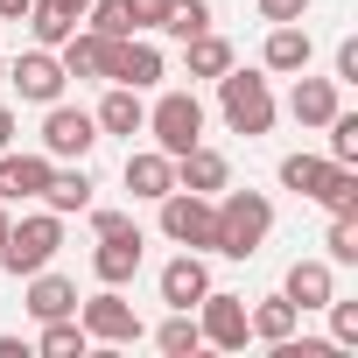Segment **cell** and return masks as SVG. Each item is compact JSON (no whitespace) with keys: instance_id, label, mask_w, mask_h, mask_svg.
I'll use <instances>...</instances> for the list:
<instances>
[{"instance_id":"cell-1","label":"cell","mask_w":358,"mask_h":358,"mask_svg":"<svg viewBox=\"0 0 358 358\" xmlns=\"http://www.w3.org/2000/svg\"><path fill=\"white\" fill-rule=\"evenodd\" d=\"M211 218H218V246L211 253H225V260H253L267 246V232H274V204L260 190H232V183L211 197Z\"/></svg>"},{"instance_id":"cell-2","label":"cell","mask_w":358,"mask_h":358,"mask_svg":"<svg viewBox=\"0 0 358 358\" xmlns=\"http://www.w3.org/2000/svg\"><path fill=\"white\" fill-rule=\"evenodd\" d=\"M218 113H225V127L232 134H246V141H260V134H274V85H267V71H225L218 78Z\"/></svg>"},{"instance_id":"cell-3","label":"cell","mask_w":358,"mask_h":358,"mask_svg":"<svg viewBox=\"0 0 358 358\" xmlns=\"http://www.w3.org/2000/svg\"><path fill=\"white\" fill-rule=\"evenodd\" d=\"M57 253H64V218L57 211H29V218L8 225V239H0V267H8V274H36Z\"/></svg>"},{"instance_id":"cell-4","label":"cell","mask_w":358,"mask_h":358,"mask_svg":"<svg viewBox=\"0 0 358 358\" xmlns=\"http://www.w3.org/2000/svg\"><path fill=\"white\" fill-rule=\"evenodd\" d=\"M141 134H155L162 155H190V148L204 141V99H197V92H162V99L148 106V127H141Z\"/></svg>"},{"instance_id":"cell-5","label":"cell","mask_w":358,"mask_h":358,"mask_svg":"<svg viewBox=\"0 0 358 358\" xmlns=\"http://www.w3.org/2000/svg\"><path fill=\"white\" fill-rule=\"evenodd\" d=\"M162 239L183 246V253H211V246H218L211 197H197V190H169V197H162Z\"/></svg>"},{"instance_id":"cell-6","label":"cell","mask_w":358,"mask_h":358,"mask_svg":"<svg viewBox=\"0 0 358 358\" xmlns=\"http://www.w3.org/2000/svg\"><path fill=\"white\" fill-rule=\"evenodd\" d=\"M99 148V120L85 113V106H43V155L50 162H85Z\"/></svg>"},{"instance_id":"cell-7","label":"cell","mask_w":358,"mask_h":358,"mask_svg":"<svg viewBox=\"0 0 358 358\" xmlns=\"http://www.w3.org/2000/svg\"><path fill=\"white\" fill-rule=\"evenodd\" d=\"M162 78H169V64H162V50H155L148 36H113V50H106V85L155 92Z\"/></svg>"},{"instance_id":"cell-8","label":"cell","mask_w":358,"mask_h":358,"mask_svg":"<svg viewBox=\"0 0 358 358\" xmlns=\"http://www.w3.org/2000/svg\"><path fill=\"white\" fill-rule=\"evenodd\" d=\"M78 323H85V337H92V344H134V337H141L134 302H127L120 288H106V281H99V295H92V302H78Z\"/></svg>"},{"instance_id":"cell-9","label":"cell","mask_w":358,"mask_h":358,"mask_svg":"<svg viewBox=\"0 0 358 358\" xmlns=\"http://www.w3.org/2000/svg\"><path fill=\"white\" fill-rule=\"evenodd\" d=\"M197 330H204L211 351H246V337H253V323H246V295L204 288V302H197Z\"/></svg>"},{"instance_id":"cell-10","label":"cell","mask_w":358,"mask_h":358,"mask_svg":"<svg viewBox=\"0 0 358 358\" xmlns=\"http://www.w3.org/2000/svg\"><path fill=\"white\" fill-rule=\"evenodd\" d=\"M8 85H15V92H22L29 106H57L71 78H64V64H57V50H43V43H36V50H22V57L8 64Z\"/></svg>"},{"instance_id":"cell-11","label":"cell","mask_w":358,"mask_h":358,"mask_svg":"<svg viewBox=\"0 0 358 358\" xmlns=\"http://www.w3.org/2000/svg\"><path fill=\"white\" fill-rule=\"evenodd\" d=\"M309 57H316V43H309L302 22H267V43H260L267 78H295V71H309Z\"/></svg>"},{"instance_id":"cell-12","label":"cell","mask_w":358,"mask_h":358,"mask_svg":"<svg viewBox=\"0 0 358 358\" xmlns=\"http://www.w3.org/2000/svg\"><path fill=\"white\" fill-rule=\"evenodd\" d=\"M155 288H162V302H169V309H197V302H204V288H211L204 253H176V260L162 267V281H155Z\"/></svg>"},{"instance_id":"cell-13","label":"cell","mask_w":358,"mask_h":358,"mask_svg":"<svg viewBox=\"0 0 358 358\" xmlns=\"http://www.w3.org/2000/svg\"><path fill=\"white\" fill-rule=\"evenodd\" d=\"M232 183V162L218 155V148H190V155H176V190H197V197H218Z\"/></svg>"},{"instance_id":"cell-14","label":"cell","mask_w":358,"mask_h":358,"mask_svg":"<svg viewBox=\"0 0 358 358\" xmlns=\"http://www.w3.org/2000/svg\"><path fill=\"white\" fill-rule=\"evenodd\" d=\"M22 309H29L36 323H57V316H78V281H64V274L36 267V274H29V295H22Z\"/></svg>"},{"instance_id":"cell-15","label":"cell","mask_w":358,"mask_h":358,"mask_svg":"<svg viewBox=\"0 0 358 358\" xmlns=\"http://www.w3.org/2000/svg\"><path fill=\"white\" fill-rule=\"evenodd\" d=\"M127 190H134V197H148V204H162V197L176 190V155H162V148L127 155Z\"/></svg>"},{"instance_id":"cell-16","label":"cell","mask_w":358,"mask_h":358,"mask_svg":"<svg viewBox=\"0 0 358 358\" xmlns=\"http://www.w3.org/2000/svg\"><path fill=\"white\" fill-rule=\"evenodd\" d=\"M106 50H113V36L71 29V36L57 43V64H64V78H106Z\"/></svg>"},{"instance_id":"cell-17","label":"cell","mask_w":358,"mask_h":358,"mask_svg":"<svg viewBox=\"0 0 358 358\" xmlns=\"http://www.w3.org/2000/svg\"><path fill=\"white\" fill-rule=\"evenodd\" d=\"M281 295L309 316V309H323L330 295H337V274H330V260H295L288 267V281H281Z\"/></svg>"},{"instance_id":"cell-18","label":"cell","mask_w":358,"mask_h":358,"mask_svg":"<svg viewBox=\"0 0 358 358\" xmlns=\"http://www.w3.org/2000/svg\"><path fill=\"white\" fill-rule=\"evenodd\" d=\"M43 211H57V218H71V211H92V176H85V162H71V169H57V162H50Z\"/></svg>"},{"instance_id":"cell-19","label":"cell","mask_w":358,"mask_h":358,"mask_svg":"<svg viewBox=\"0 0 358 358\" xmlns=\"http://www.w3.org/2000/svg\"><path fill=\"white\" fill-rule=\"evenodd\" d=\"M43 183H50V155H0V197L8 204H22V197H43Z\"/></svg>"},{"instance_id":"cell-20","label":"cell","mask_w":358,"mask_h":358,"mask_svg":"<svg viewBox=\"0 0 358 358\" xmlns=\"http://www.w3.org/2000/svg\"><path fill=\"white\" fill-rule=\"evenodd\" d=\"M288 113H295V127H323V120L337 113V78H309V71H295Z\"/></svg>"},{"instance_id":"cell-21","label":"cell","mask_w":358,"mask_h":358,"mask_svg":"<svg viewBox=\"0 0 358 358\" xmlns=\"http://www.w3.org/2000/svg\"><path fill=\"white\" fill-rule=\"evenodd\" d=\"M92 120H99V134H127V141H134V134L148 127V99H141L134 85H113V92L99 99V113H92Z\"/></svg>"},{"instance_id":"cell-22","label":"cell","mask_w":358,"mask_h":358,"mask_svg":"<svg viewBox=\"0 0 358 358\" xmlns=\"http://www.w3.org/2000/svg\"><path fill=\"white\" fill-rule=\"evenodd\" d=\"M92 274H99L106 288H127V281L141 274V232H134V239H99V246H92Z\"/></svg>"},{"instance_id":"cell-23","label":"cell","mask_w":358,"mask_h":358,"mask_svg":"<svg viewBox=\"0 0 358 358\" xmlns=\"http://www.w3.org/2000/svg\"><path fill=\"white\" fill-rule=\"evenodd\" d=\"M183 71H190V78H225V71H232V43H225L218 29L190 36V43H183Z\"/></svg>"},{"instance_id":"cell-24","label":"cell","mask_w":358,"mask_h":358,"mask_svg":"<svg viewBox=\"0 0 358 358\" xmlns=\"http://www.w3.org/2000/svg\"><path fill=\"white\" fill-rule=\"evenodd\" d=\"M246 323H253V337H260V344H281V337H295L302 309H295L288 295H267V302H253V309H246Z\"/></svg>"},{"instance_id":"cell-25","label":"cell","mask_w":358,"mask_h":358,"mask_svg":"<svg viewBox=\"0 0 358 358\" xmlns=\"http://www.w3.org/2000/svg\"><path fill=\"white\" fill-rule=\"evenodd\" d=\"M330 169H337L330 155H288V162H281V190H295V197H309V204H316V197H323V183H330Z\"/></svg>"},{"instance_id":"cell-26","label":"cell","mask_w":358,"mask_h":358,"mask_svg":"<svg viewBox=\"0 0 358 358\" xmlns=\"http://www.w3.org/2000/svg\"><path fill=\"white\" fill-rule=\"evenodd\" d=\"M323 260H330V267H358V211H330Z\"/></svg>"},{"instance_id":"cell-27","label":"cell","mask_w":358,"mask_h":358,"mask_svg":"<svg viewBox=\"0 0 358 358\" xmlns=\"http://www.w3.org/2000/svg\"><path fill=\"white\" fill-rule=\"evenodd\" d=\"M85 344H92V337H85L78 316H57V323H43V337H36L43 358H85Z\"/></svg>"},{"instance_id":"cell-28","label":"cell","mask_w":358,"mask_h":358,"mask_svg":"<svg viewBox=\"0 0 358 358\" xmlns=\"http://www.w3.org/2000/svg\"><path fill=\"white\" fill-rule=\"evenodd\" d=\"M204 29H211V0H169V15H162V36L190 43V36H204Z\"/></svg>"},{"instance_id":"cell-29","label":"cell","mask_w":358,"mask_h":358,"mask_svg":"<svg viewBox=\"0 0 358 358\" xmlns=\"http://www.w3.org/2000/svg\"><path fill=\"white\" fill-rule=\"evenodd\" d=\"M155 344H162L169 358H190V351H204V330H197V316H190V309H176V316L155 330Z\"/></svg>"},{"instance_id":"cell-30","label":"cell","mask_w":358,"mask_h":358,"mask_svg":"<svg viewBox=\"0 0 358 358\" xmlns=\"http://www.w3.org/2000/svg\"><path fill=\"white\" fill-rule=\"evenodd\" d=\"M29 29H36V43H43V50H57V43L78 29V15H64L57 0H36V8H29Z\"/></svg>"},{"instance_id":"cell-31","label":"cell","mask_w":358,"mask_h":358,"mask_svg":"<svg viewBox=\"0 0 358 358\" xmlns=\"http://www.w3.org/2000/svg\"><path fill=\"white\" fill-rule=\"evenodd\" d=\"M323 127H330V162L358 169V113H344V106H337V113H330Z\"/></svg>"},{"instance_id":"cell-32","label":"cell","mask_w":358,"mask_h":358,"mask_svg":"<svg viewBox=\"0 0 358 358\" xmlns=\"http://www.w3.org/2000/svg\"><path fill=\"white\" fill-rule=\"evenodd\" d=\"M85 29H99V36H141L134 15H127V0H92V8H85Z\"/></svg>"},{"instance_id":"cell-33","label":"cell","mask_w":358,"mask_h":358,"mask_svg":"<svg viewBox=\"0 0 358 358\" xmlns=\"http://www.w3.org/2000/svg\"><path fill=\"white\" fill-rule=\"evenodd\" d=\"M316 204H323V211H358V169H344V162H337Z\"/></svg>"},{"instance_id":"cell-34","label":"cell","mask_w":358,"mask_h":358,"mask_svg":"<svg viewBox=\"0 0 358 358\" xmlns=\"http://www.w3.org/2000/svg\"><path fill=\"white\" fill-rule=\"evenodd\" d=\"M323 309H330V344H344V351H351V344H358V302H344V295H330Z\"/></svg>"},{"instance_id":"cell-35","label":"cell","mask_w":358,"mask_h":358,"mask_svg":"<svg viewBox=\"0 0 358 358\" xmlns=\"http://www.w3.org/2000/svg\"><path fill=\"white\" fill-rule=\"evenodd\" d=\"M134 211H92V239H134Z\"/></svg>"},{"instance_id":"cell-36","label":"cell","mask_w":358,"mask_h":358,"mask_svg":"<svg viewBox=\"0 0 358 358\" xmlns=\"http://www.w3.org/2000/svg\"><path fill=\"white\" fill-rule=\"evenodd\" d=\"M253 8H260V22H302L316 0H253Z\"/></svg>"},{"instance_id":"cell-37","label":"cell","mask_w":358,"mask_h":358,"mask_svg":"<svg viewBox=\"0 0 358 358\" xmlns=\"http://www.w3.org/2000/svg\"><path fill=\"white\" fill-rule=\"evenodd\" d=\"M127 15H134V29H162L169 0H127Z\"/></svg>"},{"instance_id":"cell-38","label":"cell","mask_w":358,"mask_h":358,"mask_svg":"<svg viewBox=\"0 0 358 358\" xmlns=\"http://www.w3.org/2000/svg\"><path fill=\"white\" fill-rule=\"evenodd\" d=\"M337 85H358V43L351 36L337 43Z\"/></svg>"},{"instance_id":"cell-39","label":"cell","mask_w":358,"mask_h":358,"mask_svg":"<svg viewBox=\"0 0 358 358\" xmlns=\"http://www.w3.org/2000/svg\"><path fill=\"white\" fill-rule=\"evenodd\" d=\"M29 8L36 0H0V22H29Z\"/></svg>"},{"instance_id":"cell-40","label":"cell","mask_w":358,"mask_h":358,"mask_svg":"<svg viewBox=\"0 0 358 358\" xmlns=\"http://www.w3.org/2000/svg\"><path fill=\"white\" fill-rule=\"evenodd\" d=\"M8 148H15V113L0 106V155H8Z\"/></svg>"},{"instance_id":"cell-41","label":"cell","mask_w":358,"mask_h":358,"mask_svg":"<svg viewBox=\"0 0 358 358\" xmlns=\"http://www.w3.org/2000/svg\"><path fill=\"white\" fill-rule=\"evenodd\" d=\"M8 225H15V211H8V204H0V239H8Z\"/></svg>"},{"instance_id":"cell-42","label":"cell","mask_w":358,"mask_h":358,"mask_svg":"<svg viewBox=\"0 0 358 358\" xmlns=\"http://www.w3.org/2000/svg\"><path fill=\"white\" fill-rule=\"evenodd\" d=\"M0 85H8V64H0Z\"/></svg>"},{"instance_id":"cell-43","label":"cell","mask_w":358,"mask_h":358,"mask_svg":"<svg viewBox=\"0 0 358 358\" xmlns=\"http://www.w3.org/2000/svg\"><path fill=\"white\" fill-rule=\"evenodd\" d=\"M0 204H8V197H0Z\"/></svg>"}]
</instances>
